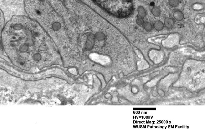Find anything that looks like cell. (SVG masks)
Here are the masks:
<instances>
[{"label": "cell", "instance_id": "3957f363", "mask_svg": "<svg viewBox=\"0 0 205 134\" xmlns=\"http://www.w3.org/2000/svg\"><path fill=\"white\" fill-rule=\"evenodd\" d=\"M154 28L156 30L160 31L164 28V25L163 23L160 21H157L155 23Z\"/></svg>", "mask_w": 205, "mask_h": 134}, {"label": "cell", "instance_id": "52a82bcc", "mask_svg": "<svg viewBox=\"0 0 205 134\" xmlns=\"http://www.w3.org/2000/svg\"><path fill=\"white\" fill-rule=\"evenodd\" d=\"M152 14L154 16H159L161 14V11L159 8L157 7H155L152 9Z\"/></svg>", "mask_w": 205, "mask_h": 134}, {"label": "cell", "instance_id": "6da1fadb", "mask_svg": "<svg viewBox=\"0 0 205 134\" xmlns=\"http://www.w3.org/2000/svg\"><path fill=\"white\" fill-rule=\"evenodd\" d=\"M2 40L7 55L22 67L49 65L58 57L55 44L44 28L25 16H15L7 23Z\"/></svg>", "mask_w": 205, "mask_h": 134}, {"label": "cell", "instance_id": "30bf717a", "mask_svg": "<svg viewBox=\"0 0 205 134\" xmlns=\"http://www.w3.org/2000/svg\"><path fill=\"white\" fill-rule=\"evenodd\" d=\"M137 22L138 25H141L144 23V21L142 18H138L137 20Z\"/></svg>", "mask_w": 205, "mask_h": 134}, {"label": "cell", "instance_id": "5b68a950", "mask_svg": "<svg viewBox=\"0 0 205 134\" xmlns=\"http://www.w3.org/2000/svg\"><path fill=\"white\" fill-rule=\"evenodd\" d=\"M93 43H94V39H93V35H91L89 36L87 42V46L88 48L90 49L92 47V46L93 45Z\"/></svg>", "mask_w": 205, "mask_h": 134}, {"label": "cell", "instance_id": "8992f818", "mask_svg": "<svg viewBox=\"0 0 205 134\" xmlns=\"http://www.w3.org/2000/svg\"><path fill=\"white\" fill-rule=\"evenodd\" d=\"M138 13L140 17L141 18H143L145 17L146 15V12L144 7H142L140 6L138 7Z\"/></svg>", "mask_w": 205, "mask_h": 134}, {"label": "cell", "instance_id": "9c48e42d", "mask_svg": "<svg viewBox=\"0 0 205 134\" xmlns=\"http://www.w3.org/2000/svg\"><path fill=\"white\" fill-rule=\"evenodd\" d=\"M144 29L148 31H150L152 28L151 24L148 22H146L144 23Z\"/></svg>", "mask_w": 205, "mask_h": 134}, {"label": "cell", "instance_id": "ba28073f", "mask_svg": "<svg viewBox=\"0 0 205 134\" xmlns=\"http://www.w3.org/2000/svg\"><path fill=\"white\" fill-rule=\"evenodd\" d=\"M169 3L171 6L173 7L177 6L179 4L178 0H169Z\"/></svg>", "mask_w": 205, "mask_h": 134}, {"label": "cell", "instance_id": "7a4b0ae2", "mask_svg": "<svg viewBox=\"0 0 205 134\" xmlns=\"http://www.w3.org/2000/svg\"><path fill=\"white\" fill-rule=\"evenodd\" d=\"M164 24L165 27L168 29L172 28L174 25V22L173 20L171 18H167L164 21Z\"/></svg>", "mask_w": 205, "mask_h": 134}, {"label": "cell", "instance_id": "277c9868", "mask_svg": "<svg viewBox=\"0 0 205 134\" xmlns=\"http://www.w3.org/2000/svg\"><path fill=\"white\" fill-rule=\"evenodd\" d=\"M174 17L178 21H181L183 19V14L179 11H177L174 14Z\"/></svg>", "mask_w": 205, "mask_h": 134}]
</instances>
